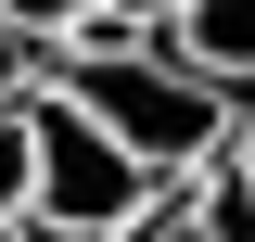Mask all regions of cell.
Listing matches in <instances>:
<instances>
[{
  "label": "cell",
  "mask_w": 255,
  "mask_h": 242,
  "mask_svg": "<svg viewBox=\"0 0 255 242\" xmlns=\"http://www.w3.org/2000/svg\"><path fill=\"white\" fill-rule=\"evenodd\" d=\"M26 77H51V90L77 102L102 140H128L153 179H191V166L230 140V90L204 77V64H179L166 38H115V51H38Z\"/></svg>",
  "instance_id": "cell-1"
},
{
  "label": "cell",
  "mask_w": 255,
  "mask_h": 242,
  "mask_svg": "<svg viewBox=\"0 0 255 242\" xmlns=\"http://www.w3.org/2000/svg\"><path fill=\"white\" fill-rule=\"evenodd\" d=\"M153 204H166L153 166L128 140H102L51 77H26V230L38 242H102V230H128V217H153Z\"/></svg>",
  "instance_id": "cell-2"
},
{
  "label": "cell",
  "mask_w": 255,
  "mask_h": 242,
  "mask_svg": "<svg viewBox=\"0 0 255 242\" xmlns=\"http://www.w3.org/2000/svg\"><path fill=\"white\" fill-rule=\"evenodd\" d=\"M77 13H90V0H0V38H13V51H64V38H77Z\"/></svg>",
  "instance_id": "cell-3"
},
{
  "label": "cell",
  "mask_w": 255,
  "mask_h": 242,
  "mask_svg": "<svg viewBox=\"0 0 255 242\" xmlns=\"http://www.w3.org/2000/svg\"><path fill=\"white\" fill-rule=\"evenodd\" d=\"M0 217H26V90L0 102Z\"/></svg>",
  "instance_id": "cell-4"
},
{
  "label": "cell",
  "mask_w": 255,
  "mask_h": 242,
  "mask_svg": "<svg viewBox=\"0 0 255 242\" xmlns=\"http://www.w3.org/2000/svg\"><path fill=\"white\" fill-rule=\"evenodd\" d=\"M102 13H140V26H166V13H179V0H102Z\"/></svg>",
  "instance_id": "cell-5"
},
{
  "label": "cell",
  "mask_w": 255,
  "mask_h": 242,
  "mask_svg": "<svg viewBox=\"0 0 255 242\" xmlns=\"http://www.w3.org/2000/svg\"><path fill=\"white\" fill-rule=\"evenodd\" d=\"M13 90H26V51H13V38H0V102H13Z\"/></svg>",
  "instance_id": "cell-6"
},
{
  "label": "cell",
  "mask_w": 255,
  "mask_h": 242,
  "mask_svg": "<svg viewBox=\"0 0 255 242\" xmlns=\"http://www.w3.org/2000/svg\"><path fill=\"white\" fill-rule=\"evenodd\" d=\"M0 242H38V230H26V217H0Z\"/></svg>",
  "instance_id": "cell-7"
}]
</instances>
